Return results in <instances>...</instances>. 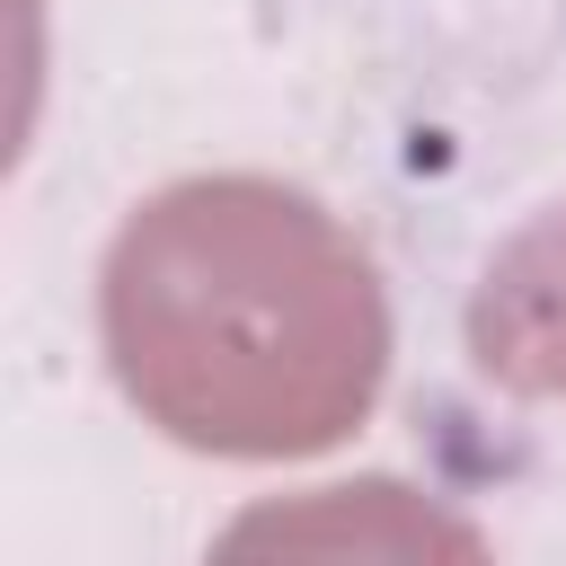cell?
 I'll use <instances>...</instances> for the list:
<instances>
[{"mask_svg":"<svg viewBox=\"0 0 566 566\" xmlns=\"http://www.w3.org/2000/svg\"><path fill=\"white\" fill-rule=\"evenodd\" d=\"M469 354L522 398H566V203L495 248L469 301Z\"/></svg>","mask_w":566,"mask_h":566,"instance_id":"7a4b0ae2","label":"cell"},{"mask_svg":"<svg viewBox=\"0 0 566 566\" xmlns=\"http://www.w3.org/2000/svg\"><path fill=\"white\" fill-rule=\"evenodd\" d=\"M97 318L124 398L230 460L327 451L389 371L371 256L274 177L150 195L106 248Z\"/></svg>","mask_w":566,"mask_h":566,"instance_id":"6da1fadb","label":"cell"}]
</instances>
